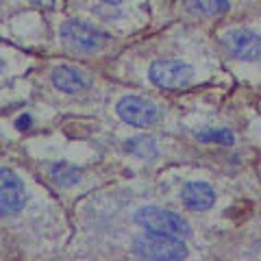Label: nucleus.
Returning <instances> with one entry per match:
<instances>
[{
    "label": "nucleus",
    "instance_id": "1",
    "mask_svg": "<svg viewBox=\"0 0 261 261\" xmlns=\"http://www.w3.org/2000/svg\"><path fill=\"white\" fill-rule=\"evenodd\" d=\"M133 255L152 261H170V259H185L190 250L183 244V238L176 235H163V233H148L133 240Z\"/></svg>",
    "mask_w": 261,
    "mask_h": 261
},
{
    "label": "nucleus",
    "instance_id": "2",
    "mask_svg": "<svg viewBox=\"0 0 261 261\" xmlns=\"http://www.w3.org/2000/svg\"><path fill=\"white\" fill-rule=\"evenodd\" d=\"M135 224H140L148 233H163V235H176V238H187L192 233L190 224L183 216L174 214L170 209L161 207H142L135 211Z\"/></svg>",
    "mask_w": 261,
    "mask_h": 261
},
{
    "label": "nucleus",
    "instance_id": "3",
    "mask_svg": "<svg viewBox=\"0 0 261 261\" xmlns=\"http://www.w3.org/2000/svg\"><path fill=\"white\" fill-rule=\"evenodd\" d=\"M59 37L65 46H70L72 50H79V53H96L107 46L109 42L107 33H102L100 29H96L87 22H81V20L63 22L59 29Z\"/></svg>",
    "mask_w": 261,
    "mask_h": 261
},
{
    "label": "nucleus",
    "instance_id": "4",
    "mask_svg": "<svg viewBox=\"0 0 261 261\" xmlns=\"http://www.w3.org/2000/svg\"><path fill=\"white\" fill-rule=\"evenodd\" d=\"M148 79L159 89H181L194 81V68L185 61L176 59H159L150 65Z\"/></svg>",
    "mask_w": 261,
    "mask_h": 261
},
{
    "label": "nucleus",
    "instance_id": "5",
    "mask_svg": "<svg viewBox=\"0 0 261 261\" xmlns=\"http://www.w3.org/2000/svg\"><path fill=\"white\" fill-rule=\"evenodd\" d=\"M116 111L126 124L137 126V128L152 126L154 122L159 120V107L157 105H154L152 100H146V98H142V96H135V94L122 96L118 100V105H116Z\"/></svg>",
    "mask_w": 261,
    "mask_h": 261
},
{
    "label": "nucleus",
    "instance_id": "6",
    "mask_svg": "<svg viewBox=\"0 0 261 261\" xmlns=\"http://www.w3.org/2000/svg\"><path fill=\"white\" fill-rule=\"evenodd\" d=\"M224 50L238 61H259L261 59V35L250 29L226 31L222 37Z\"/></svg>",
    "mask_w": 261,
    "mask_h": 261
},
{
    "label": "nucleus",
    "instance_id": "7",
    "mask_svg": "<svg viewBox=\"0 0 261 261\" xmlns=\"http://www.w3.org/2000/svg\"><path fill=\"white\" fill-rule=\"evenodd\" d=\"M24 202H27V192L22 178L9 168H0V218L18 216Z\"/></svg>",
    "mask_w": 261,
    "mask_h": 261
},
{
    "label": "nucleus",
    "instance_id": "8",
    "mask_svg": "<svg viewBox=\"0 0 261 261\" xmlns=\"http://www.w3.org/2000/svg\"><path fill=\"white\" fill-rule=\"evenodd\" d=\"M181 202L190 211H207L216 205V190L205 181H190L181 187Z\"/></svg>",
    "mask_w": 261,
    "mask_h": 261
},
{
    "label": "nucleus",
    "instance_id": "9",
    "mask_svg": "<svg viewBox=\"0 0 261 261\" xmlns=\"http://www.w3.org/2000/svg\"><path fill=\"white\" fill-rule=\"evenodd\" d=\"M53 85L63 94H79L89 85V79L76 68L70 65H57L53 70Z\"/></svg>",
    "mask_w": 261,
    "mask_h": 261
},
{
    "label": "nucleus",
    "instance_id": "10",
    "mask_svg": "<svg viewBox=\"0 0 261 261\" xmlns=\"http://www.w3.org/2000/svg\"><path fill=\"white\" fill-rule=\"evenodd\" d=\"M185 9L194 15H205V18H220L231 9L228 0H183Z\"/></svg>",
    "mask_w": 261,
    "mask_h": 261
},
{
    "label": "nucleus",
    "instance_id": "11",
    "mask_svg": "<svg viewBox=\"0 0 261 261\" xmlns=\"http://www.w3.org/2000/svg\"><path fill=\"white\" fill-rule=\"evenodd\" d=\"M50 178L59 187H72L81 181V170L68 161H57L50 166Z\"/></svg>",
    "mask_w": 261,
    "mask_h": 261
},
{
    "label": "nucleus",
    "instance_id": "12",
    "mask_svg": "<svg viewBox=\"0 0 261 261\" xmlns=\"http://www.w3.org/2000/svg\"><path fill=\"white\" fill-rule=\"evenodd\" d=\"M124 150L130 152L133 157H140V159H152L157 157V142L152 137H144V135H137V137H130V140L124 142Z\"/></svg>",
    "mask_w": 261,
    "mask_h": 261
},
{
    "label": "nucleus",
    "instance_id": "13",
    "mask_svg": "<svg viewBox=\"0 0 261 261\" xmlns=\"http://www.w3.org/2000/svg\"><path fill=\"white\" fill-rule=\"evenodd\" d=\"M194 137L200 144H218V146H233L235 135L228 128H216V126H205L200 130H196Z\"/></svg>",
    "mask_w": 261,
    "mask_h": 261
},
{
    "label": "nucleus",
    "instance_id": "14",
    "mask_svg": "<svg viewBox=\"0 0 261 261\" xmlns=\"http://www.w3.org/2000/svg\"><path fill=\"white\" fill-rule=\"evenodd\" d=\"M102 3H107V5H122L124 0H102Z\"/></svg>",
    "mask_w": 261,
    "mask_h": 261
},
{
    "label": "nucleus",
    "instance_id": "15",
    "mask_svg": "<svg viewBox=\"0 0 261 261\" xmlns=\"http://www.w3.org/2000/svg\"><path fill=\"white\" fill-rule=\"evenodd\" d=\"M3 70H5V59L0 57V72H3Z\"/></svg>",
    "mask_w": 261,
    "mask_h": 261
}]
</instances>
